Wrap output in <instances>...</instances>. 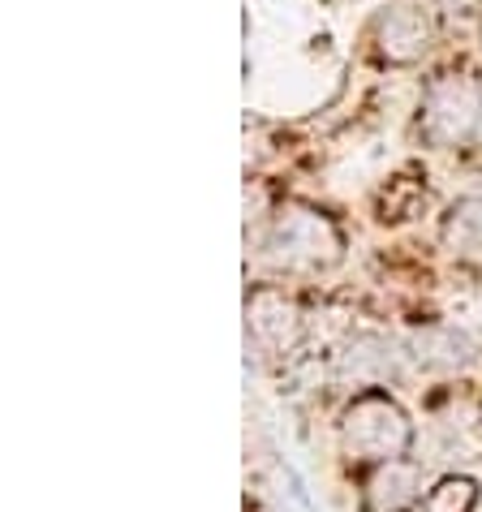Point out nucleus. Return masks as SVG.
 <instances>
[{
  "label": "nucleus",
  "instance_id": "nucleus-1",
  "mask_svg": "<svg viewBox=\"0 0 482 512\" xmlns=\"http://www.w3.org/2000/svg\"><path fill=\"white\" fill-rule=\"evenodd\" d=\"M340 435H345V448L353 457L379 465L401 461L414 444V426H409L405 409L384 392H362L340 418Z\"/></svg>",
  "mask_w": 482,
  "mask_h": 512
},
{
  "label": "nucleus",
  "instance_id": "nucleus-2",
  "mask_svg": "<svg viewBox=\"0 0 482 512\" xmlns=\"http://www.w3.org/2000/svg\"><path fill=\"white\" fill-rule=\"evenodd\" d=\"M340 233L323 211H310L302 203H289L272 224L267 237V259L289 267V272H315V267L336 263Z\"/></svg>",
  "mask_w": 482,
  "mask_h": 512
},
{
  "label": "nucleus",
  "instance_id": "nucleus-3",
  "mask_svg": "<svg viewBox=\"0 0 482 512\" xmlns=\"http://www.w3.org/2000/svg\"><path fill=\"white\" fill-rule=\"evenodd\" d=\"M482 125V91L470 82H435L422 108V134L431 142H465Z\"/></svg>",
  "mask_w": 482,
  "mask_h": 512
},
{
  "label": "nucleus",
  "instance_id": "nucleus-4",
  "mask_svg": "<svg viewBox=\"0 0 482 512\" xmlns=\"http://www.w3.org/2000/svg\"><path fill=\"white\" fill-rule=\"evenodd\" d=\"M246 319H250V332L259 345H267L272 353H289L302 336V310H297L293 297L276 293V289H259L246 306Z\"/></svg>",
  "mask_w": 482,
  "mask_h": 512
},
{
  "label": "nucleus",
  "instance_id": "nucleus-5",
  "mask_svg": "<svg viewBox=\"0 0 482 512\" xmlns=\"http://www.w3.org/2000/svg\"><path fill=\"white\" fill-rule=\"evenodd\" d=\"M431 44V22L427 13L414 5H392L384 18H379V52L388 56L392 65H409L418 61Z\"/></svg>",
  "mask_w": 482,
  "mask_h": 512
},
{
  "label": "nucleus",
  "instance_id": "nucleus-6",
  "mask_svg": "<svg viewBox=\"0 0 482 512\" xmlns=\"http://www.w3.org/2000/svg\"><path fill=\"white\" fill-rule=\"evenodd\" d=\"M418 491H422L418 465L388 461V465L375 469L371 482H366V508L371 512H405L409 504L418 500Z\"/></svg>",
  "mask_w": 482,
  "mask_h": 512
},
{
  "label": "nucleus",
  "instance_id": "nucleus-7",
  "mask_svg": "<svg viewBox=\"0 0 482 512\" xmlns=\"http://www.w3.org/2000/svg\"><path fill=\"white\" fill-rule=\"evenodd\" d=\"M444 237H448V246H457L465 254H478L482 250V186L452 203L448 224H444Z\"/></svg>",
  "mask_w": 482,
  "mask_h": 512
},
{
  "label": "nucleus",
  "instance_id": "nucleus-8",
  "mask_svg": "<svg viewBox=\"0 0 482 512\" xmlns=\"http://www.w3.org/2000/svg\"><path fill=\"white\" fill-rule=\"evenodd\" d=\"M340 371L353 379H384L392 371V358H384V345L371 336H358L353 345L340 353Z\"/></svg>",
  "mask_w": 482,
  "mask_h": 512
},
{
  "label": "nucleus",
  "instance_id": "nucleus-9",
  "mask_svg": "<svg viewBox=\"0 0 482 512\" xmlns=\"http://www.w3.org/2000/svg\"><path fill=\"white\" fill-rule=\"evenodd\" d=\"M478 504V482L474 478H439L435 487L427 491V500H422V512H470Z\"/></svg>",
  "mask_w": 482,
  "mask_h": 512
}]
</instances>
